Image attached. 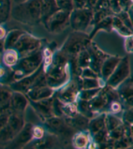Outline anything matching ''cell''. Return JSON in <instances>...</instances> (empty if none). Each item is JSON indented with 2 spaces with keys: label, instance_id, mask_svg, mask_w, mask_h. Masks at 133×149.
I'll use <instances>...</instances> for the list:
<instances>
[{
  "label": "cell",
  "instance_id": "obj_3",
  "mask_svg": "<svg viewBox=\"0 0 133 149\" xmlns=\"http://www.w3.org/2000/svg\"><path fill=\"white\" fill-rule=\"evenodd\" d=\"M42 49L43 47L36 51V52L21 57L18 63L13 68H11L12 72H13L14 82L24 77V76L33 73L42 65V62H43Z\"/></svg>",
  "mask_w": 133,
  "mask_h": 149
},
{
  "label": "cell",
  "instance_id": "obj_15",
  "mask_svg": "<svg viewBox=\"0 0 133 149\" xmlns=\"http://www.w3.org/2000/svg\"><path fill=\"white\" fill-rule=\"evenodd\" d=\"M116 89L124 108L133 107V76H130Z\"/></svg>",
  "mask_w": 133,
  "mask_h": 149
},
{
  "label": "cell",
  "instance_id": "obj_44",
  "mask_svg": "<svg viewBox=\"0 0 133 149\" xmlns=\"http://www.w3.org/2000/svg\"><path fill=\"white\" fill-rule=\"evenodd\" d=\"M81 77H84V78H97V77H100V74L97 73V72L92 70L90 67L87 68H84L81 70Z\"/></svg>",
  "mask_w": 133,
  "mask_h": 149
},
{
  "label": "cell",
  "instance_id": "obj_34",
  "mask_svg": "<svg viewBox=\"0 0 133 149\" xmlns=\"http://www.w3.org/2000/svg\"><path fill=\"white\" fill-rule=\"evenodd\" d=\"M77 63H78V66L81 70L90 66V55L87 52L86 48L84 49L77 55Z\"/></svg>",
  "mask_w": 133,
  "mask_h": 149
},
{
  "label": "cell",
  "instance_id": "obj_39",
  "mask_svg": "<svg viewBox=\"0 0 133 149\" xmlns=\"http://www.w3.org/2000/svg\"><path fill=\"white\" fill-rule=\"evenodd\" d=\"M56 3L58 5L59 10H66L68 12H71L74 10L73 0H56Z\"/></svg>",
  "mask_w": 133,
  "mask_h": 149
},
{
  "label": "cell",
  "instance_id": "obj_31",
  "mask_svg": "<svg viewBox=\"0 0 133 149\" xmlns=\"http://www.w3.org/2000/svg\"><path fill=\"white\" fill-rule=\"evenodd\" d=\"M11 7V0H0V24L10 19Z\"/></svg>",
  "mask_w": 133,
  "mask_h": 149
},
{
  "label": "cell",
  "instance_id": "obj_4",
  "mask_svg": "<svg viewBox=\"0 0 133 149\" xmlns=\"http://www.w3.org/2000/svg\"><path fill=\"white\" fill-rule=\"evenodd\" d=\"M91 40H90L89 34L81 31H73L68 35L59 50L68 58L77 57L81 51L86 48L87 44Z\"/></svg>",
  "mask_w": 133,
  "mask_h": 149
},
{
  "label": "cell",
  "instance_id": "obj_24",
  "mask_svg": "<svg viewBox=\"0 0 133 149\" xmlns=\"http://www.w3.org/2000/svg\"><path fill=\"white\" fill-rule=\"evenodd\" d=\"M106 127V113H98L95 117L90 119L88 125V131L90 135H94L97 131L105 129Z\"/></svg>",
  "mask_w": 133,
  "mask_h": 149
},
{
  "label": "cell",
  "instance_id": "obj_38",
  "mask_svg": "<svg viewBox=\"0 0 133 149\" xmlns=\"http://www.w3.org/2000/svg\"><path fill=\"white\" fill-rule=\"evenodd\" d=\"M11 113V111L8 107V105L5 106V107H1V111H0V130H1L8 121V118Z\"/></svg>",
  "mask_w": 133,
  "mask_h": 149
},
{
  "label": "cell",
  "instance_id": "obj_57",
  "mask_svg": "<svg viewBox=\"0 0 133 149\" xmlns=\"http://www.w3.org/2000/svg\"><path fill=\"white\" fill-rule=\"evenodd\" d=\"M131 125H133V123H132V124H131Z\"/></svg>",
  "mask_w": 133,
  "mask_h": 149
},
{
  "label": "cell",
  "instance_id": "obj_47",
  "mask_svg": "<svg viewBox=\"0 0 133 149\" xmlns=\"http://www.w3.org/2000/svg\"><path fill=\"white\" fill-rule=\"evenodd\" d=\"M74 8H86L87 0H73Z\"/></svg>",
  "mask_w": 133,
  "mask_h": 149
},
{
  "label": "cell",
  "instance_id": "obj_54",
  "mask_svg": "<svg viewBox=\"0 0 133 149\" xmlns=\"http://www.w3.org/2000/svg\"><path fill=\"white\" fill-rule=\"evenodd\" d=\"M130 130H131V137H132V141H133V125H130Z\"/></svg>",
  "mask_w": 133,
  "mask_h": 149
},
{
  "label": "cell",
  "instance_id": "obj_10",
  "mask_svg": "<svg viewBox=\"0 0 133 149\" xmlns=\"http://www.w3.org/2000/svg\"><path fill=\"white\" fill-rule=\"evenodd\" d=\"M130 76V63L128 55L121 58L116 69L111 73L109 79L105 82V84L113 88H117L124 81Z\"/></svg>",
  "mask_w": 133,
  "mask_h": 149
},
{
  "label": "cell",
  "instance_id": "obj_5",
  "mask_svg": "<svg viewBox=\"0 0 133 149\" xmlns=\"http://www.w3.org/2000/svg\"><path fill=\"white\" fill-rule=\"evenodd\" d=\"M44 127L47 132L54 134V136L61 140V141H68L72 139L76 131L68 125L64 117L52 116L43 122Z\"/></svg>",
  "mask_w": 133,
  "mask_h": 149
},
{
  "label": "cell",
  "instance_id": "obj_26",
  "mask_svg": "<svg viewBox=\"0 0 133 149\" xmlns=\"http://www.w3.org/2000/svg\"><path fill=\"white\" fill-rule=\"evenodd\" d=\"M35 141V146L34 147L36 148H48V147H53L55 143H57L60 140L54 136V134H51L48 132V134H45V136L42 139L40 140H33Z\"/></svg>",
  "mask_w": 133,
  "mask_h": 149
},
{
  "label": "cell",
  "instance_id": "obj_37",
  "mask_svg": "<svg viewBox=\"0 0 133 149\" xmlns=\"http://www.w3.org/2000/svg\"><path fill=\"white\" fill-rule=\"evenodd\" d=\"M64 102L54 95L53 100V113L54 116L64 117Z\"/></svg>",
  "mask_w": 133,
  "mask_h": 149
},
{
  "label": "cell",
  "instance_id": "obj_11",
  "mask_svg": "<svg viewBox=\"0 0 133 149\" xmlns=\"http://www.w3.org/2000/svg\"><path fill=\"white\" fill-rule=\"evenodd\" d=\"M70 12L59 10L48 19L44 26L50 33L59 34L70 26Z\"/></svg>",
  "mask_w": 133,
  "mask_h": 149
},
{
  "label": "cell",
  "instance_id": "obj_7",
  "mask_svg": "<svg viewBox=\"0 0 133 149\" xmlns=\"http://www.w3.org/2000/svg\"><path fill=\"white\" fill-rule=\"evenodd\" d=\"M94 10L90 8H74L70 15V25L74 31L85 32L93 24Z\"/></svg>",
  "mask_w": 133,
  "mask_h": 149
},
{
  "label": "cell",
  "instance_id": "obj_46",
  "mask_svg": "<svg viewBox=\"0 0 133 149\" xmlns=\"http://www.w3.org/2000/svg\"><path fill=\"white\" fill-rule=\"evenodd\" d=\"M109 8H111V10L113 11V13L114 15L118 14L121 10V8H120V5H119V1L118 0H111L110 1V5H109Z\"/></svg>",
  "mask_w": 133,
  "mask_h": 149
},
{
  "label": "cell",
  "instance_id": "obj_25",
  "mask_svg": "<svg viewBox=\"0 0 133 149\" xmlns=\"http://www.w3.org/2000/svg\"><path fill=\"white\" fill-rule=\"evenodd\" d=\"M20 54L14 48L6 49L1 54L2 63L8 68H13L20 60Z\"/></svg>",
  "mask_w": 133,
  "mask_h": 149
},
{
  "label": "cell",
  "instance_id": "obj_20",
  "mask_svg": "<svg viewBox=\"0 0 133 149\" xmlns=\"http://www.w3.org/2000/svg\"><path fill=\"white\" fill-rule=\"evenodd\" d=\"M68 125L72 127L75 131H81V130H88V125L90 119L86 116H83L81 113H78L75 116L71 117H64Z\"/></svg>",
  "mask_w": 133,
  "mask_h": 149
},
{
  "label": "cell",
  "instance_id": "obj_28",
  "mask_svg": "<svg viewBox=\"0 0 133 149\" xmlns=\"http://www.w3.org/2000/svg\"><path fill=\"white\" fill-rule=\"evenodd\" d=\"M105 86V82L100 77L97 78H84L81 77V89H92L100 88Z\"/></svg>",
  "mask_w": 133,
  "mask_h": 149
},
{
  "label": "cell",
  "instance_id": "obj_50",
  "mask_svg": "<svg viewBox=\"0 0 133 149\" xmlns=\"http://www.w3.org/2000/svg\"><path fill=\"white\" fill-rule=\"evenodd\" d=\"M98 0H87V6L86 8H94V7L96 6V4L97 3Z\"/></svg>",
  "mask_w": 133,
  "mask_h": 149
},
{
  "label": "cell",
  "instance_id": "obj_32",
  "mask_svg": "<svg viewBox=\"0 0 133 149\" xmlns=\"http://www.w3.org/2000/svg\"><path fill=\"white\" fill-rule=\"evenodd\" d=\"M12 90L8 86L0 84V108L8 105Z\"/></svg>",
  "mask_w": 133,
  "mask_h": 149
},
{
  "label": "cell",
  "instance_id": "obj_22",
  "mask_svg": "<svg viewBox=\"0 0 133 149\" xmlns=\"http://www.w3.org/2000/svg\"><path fill=\"white\" fill-rule=\"evenodd\" d=\"M58 10L56 0H41V23L45 24L50 17Z\"/></svg>",
  "mask_w": 133,
  "mask_h": 149
},
{
  "label": "cell",
  "instance_id": "obj_8",
  "mask_svg": "<svg viewBox=\"0 0 133 149\" xmlns=\"http://www.w3.org/2000/svg\"><path fill=\"white\" fill-rule=\"evenodd\" d=\"M81 89V76H71L68 84L55 90L54 96L64 103H74L79 99Z\"/></svg>",
  "mask_w": 133,
  "mask_h": 149
},
{
  "label": "cell",
  "instance_id": "obj_36",
  "mask_svg": "<svg viewBox=\"0 0 133 149\" xmlns=\"http://www.w3.org/2000/svg\"><path fill=\"white\" fill-rule=\"evenodd\" d=\"M101 87L100 88H92V89H81L79 99L84 100H91L94 99L98 93H100Z\"/></svg>",
  "mask_w": 133,
  "mask_h": 149
},
{
  "label": "cell",
  "instance_id": "obj_51",
  "mask_svg": "<svg viewBox=\"0 0 133 149\" xmlns=\"http://www.w3.org/2000/svg\"><path fill=\"white\" fill-rule=\"evenodd\" d=\"M5 50H6V48H5V39L0 40V54H2Z\"/></svg>",
  "mask_w": 133,
  "mask_h": 149
},
{
  "label": "cell",
  "instance_id": "obj_49",
  "mask_svg": "<svg viewBox=\"0 0 133 149\" xmlns=\"http://www.w3.org/2000/svg\"><path fill=\"white\" fill-rule=\"evenodd\" d=\"M7 36V31L6 29L4 28V26H2L1 24H0V40H4Z\"/></svg>",
  "mask_w": 133,
  "mask_h": 149
},
{
  "label": "cell",
  "instance_id": "obj_6",
  "mask_svg": "<svg viewBox=\"0 0 133 149\" xmlns=\"http://www.w3.org/2000/svg\"><path fill=\"white\" fill-rule=\"evenodd\" d=\"M24 124V113L11 112L6 126L0 130V143H10L20 132Z\"/></svg>",
  "mask_w": 133,
  "mask_h": 149
},
{
  "label": "cell",
  "instance_id": "obj_29",
  "mask_svg": "<svg viewBox=\"0 0 133 149\" xmlns=\"http://www.w3.org/2000/svg\"><path fill=\"white\" fill-rule=\"evenodd\" d=\"M76 104H77V109H78V112L83 114V116H86L87 118L91 119V118L95 117L97 116V114L93 112L89 100H84L78 99V100L76 101Z\"/></svg>",
  "mask_w": 133,
  "mask_h": 149
},
{
  "label": "cell",
  "instance_id": "obj_12",
  "mask_svg": "<svg viewBox=\"0 0 133 149\" xmlns=\"http://www.w3.org/2000/svg\"><path fill=\"white\" fill-rule=\"evenodd\" d=\"M86 50L90 55V68L95 70L100 76V69L105 59L109 56V54L103 52L98 46L91 40L86 46Z\"/></svg>",
  "mask_w": 133,
  "mask_h": 149
},
{
  "label": "cell",
  "instance_id": "obj_43",
  "mask_svg": "<svg viewBox=\"0 0 133 149\" xmlns=\"http://www.w3.org/2000/svg\"><path fill=\"white\" fill-rule=\"evenodd\" d=\"M124 48L126 53L128 54H133V34L127 37H125L124 40Z\"/></svg>",
  "mask_w": 133,
  "mask_h": 149
},
{
  "label": "cell",
  "instance_id": "obj_35",
  "mask_svg": "<svg viewBox=\"0 0 133 149\" xmlns=\"http://www.w3.org/2000/svg\"><path fill=\"white\" fill-rule=\"evenodd\" d=\"M124 110H125V108H124L121 100H115L111 102L108 109H107L106 113H111V114H115V116H119V113H123Z\"/></svg>",
  "mask_w": 133,
  "mask_h": 149
},
{
  "label": "cell",
  "instance_id": "obj_14",
  "mask_svg": "<svg viewBox=\"0 0 133 149\" xmlns=\"http://www.w3.org/2000/svg\"><path fill=\"white\" fill-rule=\"evenodd\" d=\"M53 100L54 96L46 100H41L38 101L29 100V105L35 111V113L38 114V116L40 118L42 122H44L46 119L54 116L53 113Z\"/></svg>",
  "mask_w": 133,
  "mask_h": 149
},
{
  "label": "cell",
  "instance_id": "obj_33",
  "mask_svg": "<svg viewBox=\"0 0 133 149\" xmlns=\"http://www.w3.org/2000/svg\"><path fill=\"white\" fill-rule=\"evenodd\" d=\"M122 117H119V116L111 113H106V127L109 131L116 129L117 127L121 126L123 124Z\"/></svg>",
  "mask_w": 133,
  "mask_h": 149
},
{
  "label": "cell",
  "instance_id": "obj_30",
  "mask_svg": "<svg viewBox=\"0 0 133 149\" xmlns=\"http://www.w3.org/2000/svg\"><path fill=\"white\" fill-rule=\"evenodd\" d=\"M113 30L116 31L120 36H122L124 38L133 34V32L116 15H114V18H113Z\"/></svg>",
  "mask_w": 133,
  "mask_h": 149
},
{
  "label": "cell",
  "instance_id": "obj_40",
  "mask_svg": "<svg viewBox=\"0 0 133 149\" xmlns=\"http://www.w3.org/2000/svg\"><path fill=\"white\" fill-rule=\"evenodd\" d=\"M116 16L133 32V24H132L131 19H130V14H128L127 11H123L122 10V11H120L118 14H116Z\"/></svg>",
  "mask_w": 133,
  "mask_h": 149
},
{
  "label": "cell",
  "instance_id": "obj_19",
  "mask_svg": "<svg viewBox=\"0 0 133 149\" xmlns=\"http://www.w3.org/2000/svg\"><path fill=\"white\" fill-rule=\"evenodd\" d=\"M54 93H55V90L54 88H52L49 86H45L42 87L30 89L25 95L27 96L28 100L38 101V100H46V99H49V97H52L54 95Z\"/></svg>",
  "mask_w": 133,
  "mask_h": 149
},
{
  "label": "cell",
  "instance_id": "obj_48",
  "mask_svg": "<svg viewBox=\"0 0 133 149\" xmlns=\"http://www.w3.org/2000/svg\"><path fill=\"white\" fill-rule=\"evenodd\" d=\"M8 70V68L6 67L5 65H4V66L0 65V81H1V79L6 75Z\"/></svg>",
  "mask_w": 133,
  "mask_h": 149
},
{
  "label": "cell",
  "instance_id": "obj_13",
  "mask_svg": "<svg viewBox=\"0 0 133 149\" xmlns=\"http://www.w3.org/2000/svg\"><path fill=\"white\" fill-rule=\"evenodd\" d=\"M42 71H44V70H43V67L41 65L36 71H34L33 73L26 75L23 78L15 81L14 83L10 84L8 86L10 87L12 91H18V92H22V93H24V94H26Z\"/></svg>",
  "mask_w": 133,
  "mask_h": 149
},
{
  "label": "cell",
  "instance_id": "obj_56",
  "mask_svg": "<svg viewBox=\"0 0 133 149\" xmlns=\"http://www.w3.org/2000/svg\"><path fill=\"white\" fill-rule=\"evenodd\" d=\"M0 55H1V54H0ZM0 58H1V56H0Z\"/></svg>",
  "mask_w": 133,
  "mask_h": 149
},
{
  "label": "cell",
  "instance_id": "obj_16",
  "mask_svg": "<svg viewBox=\"0 0 133 149\" xmlns=\"http://www.w3.org/2000/svg\"><path fill=\"white\" fill-rule=\"evenodd\" d=\"M33 127L34 125H32L31 123L25 122L24 127L21 130L20 132L10 142V143L11 144V147L23 148L24 146H26L27 144L31 143L34 140Z\"/></svg>",
  "mask_w": 133,
  "mask_h": 149
},
{
  "label": "cell",
  "instance_id": "obj_18",
  "mask_svg": "<svg viewBox=\"0 0 133 149\" xmlns=\"http://www.w3.org/2000/svg\"><path fill=\"white\" fill-rule=\"evenodd\" d=\"M122 57L118 56V55H111L110 54L108 57L105 59L100 69V78L106 82L109 79V77L111 75V73L116 69L117 65L119 64L120 60Z\"/></svg>",
  "mask_w": 133,
  "mask_h": 149
},
{
  "label": "cell",
  "instance_id": "obj_1",
  "mask_svg": "<svg viewBox=\"0 0 133 149\" xmlns=\"http://www.w3.org/2000/svg\"><path fill=\"white\" fill-rule=\"evenodd\" d=\"M48 86L54 90L61 88L71 79L68 57L59 49L54 52L52 64L45 71Z\"/></svg>",
  "mask_w": 133,
  "mask_h": 149
},
{
  "label": "cell",
  "instance_id": "obj_23",
  "mask_svg": "<svg viewBox=\"0 0 133 149\" xmlns=\"http://www.w3.org/2000/svg\"><path fill=\"white\" fill-rule=\"evenodd\" d=\"M113 18H114V15L108 16V17H106V18L100 20V22L94 24L93 30L89 34L90 40H93L94 37L96 36V34L98 33L100 30H104L108 33L113 31Z\"/></svg>",
  "mask_w": 133,
  "mask_h": 149
},
{
  "label": "cell",
  "instance_id": "obj_52",
  "mask_svg": "<svg viewBox=\"0 0 133 149\" xmlns=\"http://www.w3.org/2000/svg\"><path fill=\"white\" fill-rule=\"evenodd\" d=\"M127 12H128V14H130V17L131 22H132V24H133V8H131L130 10H128Z\"/></svg>",
  "mask_w": 133,
  "mask_h": 149
},
{
  "label": "cell",
  "instance_id": "obj_9",
  "mask_svg": "<svg viewBox=\"0 0 133 149\" xmlns=\"http://www.w3.org/2000/svg\"><path fill=\"white\" fill-rule=\"evenodd\" d=\"M45 40L40 38L31 35L27 32H25L24 35L19 39L14 45V49L18 52L21 57L27 55L31 53L36 52V51L41 49L43 47Z\"/></svg>",
  "mask_w": 133,
  "mask_h": 149
},
{
  "label": "cell",
  "instance_id": "obj_41",
  "mask_svg": "<svg viewBox=\"0 0 133 149\" xmlns=\"http://www.w3.org/2000/svg\"><path fill=\"white\" fill-rule=\"evenodd\" d=\"M121 117H122V120L124 123L131 125L133 123V107L124 110Z\"/></svg>",
  "mask_w": 133,
  "mask_h": 149
},
{
  "label": "cell",
  "instance_id": "obj_45",
  "mask_svg": "<svg viewBox=\"0 0 133 149\" xmlns=\"http://www.w3.org/2000/svg\"><path fill=\"white\" fill-rule=\"evenodd\" d=\"M121 10L128 11L131 8H133V0H118Z\"/></svg>",
  "mask_w": 133,
  "mask_h": 149
},
{
  "label": "cell",
  "instance_id": "obj_17",
  "mask_svg": "<svg viewBox=\"0 0 133 149\" xmlns=\"http://www.w3.org/2000/svg\"><path fill=\"white\" fill-rule=\"evenodd\" d=\"M28 105H29L28 97L24 93L12 91L10 102H8V107H10L12 113H24Z\"/></svg>",
  "mask_w": 133,
  "mask_h": 149
},
{
  "label": "cell",
  "instance_id": "obj_27",
  "mask_svg": "<svg viewBox=\"0 0 133 149\" xmlns=\"http://www.w3.org/2000/svg\"><path fill=\"white\" fill-rule=\"evenodd\" d=\"M24 33L25 31L21 30V29H12L10 32H8L5 38V48L6 49L13 48L16 42L19 40V39Z\"/></svg>",
  "mask_w": 133,
  "mask_h": 149
},
{
  "label": "cell",
  "instance_id": "obj_55",
  "mask_svg": "<svg viewBox=\"0 0 133 149\" xmlns=\"http://www.w3.org/2000/svg\"><path fill=\"white\" fill-rule=\"evenodd\" d=\"M0 111H1V108H0Z\"/></svg>",
  "mask_w": 133,
  "mask_h": 149
},
{
  "label": "cell",
  "instance_id": "obj_42",
  "mask_svg": "<svg viewBox=\"0 0 133 149\" xmlns=\"http://www.w3.org/2000/svg\"><path fill=\"white\" fill-rule=\"evenodd\" d=\"M46 134V130L44 127L41 126H34L33 127V137L34 140L42 139Z\"/></svg>",
  "mask_w": 133,
  "mask_h": 149
},
{
  "label": "cell",
  "instance_id": "obj_21",
  "mask_svg": "<svg viewBox=\"0 0 133 149\" xmlns=\"http://www.w3.org/2000/svg\"><path fill=\"white\" fill-rule=\"evenodd\" d=\"M91 141H92V137L88 130L76 131L71 139L72 146L77 149L88 148Z\"/></svg>",
  "mask_w": 133,
  "mask_h": 149
},
{
  "label": "cell",
  "instance_id": "obj_2",
  "mask_svg": "<svg viewBox=\"0 0 133 149\" xmlns=\"http://www.w3.org/2000/svg\"><path fill=\"white\" fill-rule=\"evenodd\" d=\"M11 18L19 23L36 25L41 23V0H26L11 7Z\"/></svg>",
  "mask_w": 133,
  "mask_h": 149
},
{
  "label": "cell",
  "instance_id": "obj_53",
  "mask_svg": "<svg viewBox=\"0 0 133 149\" xmlns=\"http://www.w3.org/2000/svg\"><path fill=\"white\" fill-rule=\"evenodd\" d=\"M12 1L14 2V4H20V3H23L24 1H26V0H12Z\"/></svg>",
  "mask_w": 133,
  "mask_h": 149
}]
</instances>
